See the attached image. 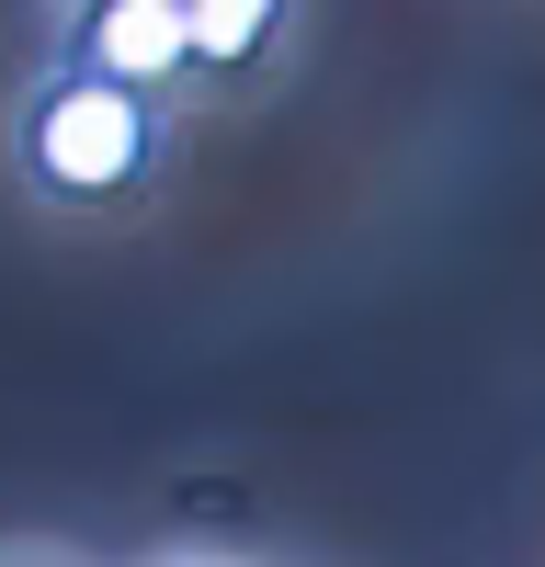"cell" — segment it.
<instances>
[{"mask_svg": "<svg viewBox=\"0 0 545 567\" xmlns=\"http://www.w3.org/2000/svg\"><path fill=\"white\" fill-rule=\"evenodd\" d=\"M69 69L114 80V91H160V80H182V69H194V45H182V0H80Z\"/></svg>", "mask_w": 545, "mask_h": 567, "instance_id": "2", "label": "cell"}, {"mask_svg": "<svg viewBox=\"0 0 545 567\" xmlns=\"http://www.w3.org/2000/svg\"><path fill=\"white\" fill-rule=\"evenodd\" d=\"M148 148H160L148 91H114V80H91V69H58L23 103V171L58 205H114L125 182L148 171Z\"/></svg>", "mask_w": 545, "mask_h": 567, "instance_id": "1", "label": "cell"}, {"mask_svg": "<svg viewBox=\"0 0 545 567\" xmlns=\"http://www.w3.org/2000/svg\"><path fill=\"white\" fill-rule=\"evenodd\" d=\"M272 23H285V0H182V45H194V69H250Z\"/></svg>", "mask_w": 545, "mask_h": 567, "instance_id": "3", "label": "cell"}]
</instances>
